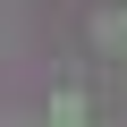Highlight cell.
Segmentation results:
<instances>
[{"instance_id":"obj_2","label":"cell","mask_w":127,"mask_h":127,"mask_svg":"<svg viewBox=\"0 0 127 127\" xmlns=\"http://www.w3.org/2000/svg\"><path fill=\"white\" fill-rule=\"evenodd\" d=\"M93 42L102 51H127V17H93Z\"/></svg>"},{"instance_id":"obj_1","label":"cell","mask_w":127,"mask_h":127,"mask_svg":"<svg viewBox=\"0 0 127 127\" xmlns=\"http://www.w3.org/2000/svg\"><path fill=\"white\" fill-rule=\"evenodd\" d=\"M51 127H85V93H76V85L51 93Z\"/></svg>"}]
</instances>
